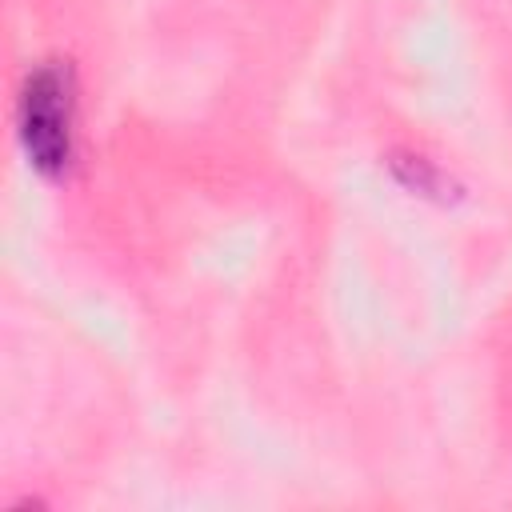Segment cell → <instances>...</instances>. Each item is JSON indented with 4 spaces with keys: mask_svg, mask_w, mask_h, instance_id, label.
Masks as SVG:
<instances>
[{
    "mask_svg": "<svg viewBox=\"0 0 512 512\" xmlns=\"http://www.w3.org/2000/svg\"><path fill=\"white\" fill-rule=\"evenodd\" d=\"M16 132L28 164L44 176H60L72 160V76L60 64L28 72L16 104Z\"/></svg>",
    "mask_w": 512,
    "mask_h": 512,
    "instance_id": "1",
    "label": "cell"
}]
</instances>
